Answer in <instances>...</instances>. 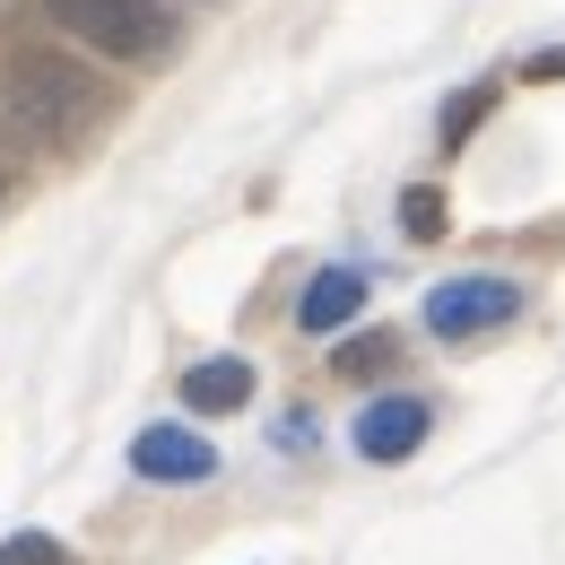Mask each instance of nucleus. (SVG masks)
I'll return each mask as SVG.
<instances>
[{
    "label": "nucleus",
    "instance_id": "1",
    "mask_svg": "<svg viewBox=\"0 0 565 565\" xmlns=\"http://www.w3.org/2000/svg\"><path fill=\"white\" fill-rule=\"evenodd\" d=\"M0 114H9L18 148H78L87 131H105L114 87L53 44H26V53L0 62Z\"/></svg>",
    "mask_w": 565,
    "mask_h": 565
},
{
    "label": "nucleus",
    "instance_id": "2",
    "mask_svg": "<svg viewBox=\"0 0 565 565\" xmlns=\"http://www.w3.org/2000/svg\"><path fill=\"white\" fill-rule=\"evenodd\" d=\"M44 18L105 62H166L174 53V9H157V0H44Z\"/></svg>",
    "mask_w": 565,
    "mask_h": 565
},
{
    "label": "nucleus",
    "instance_id": "3",
    "mask_svg": "<svg viewBox=\"0 0 565 565\" xmlns=\"http://www.w3.org/2000/svg\"><path fill=\"white\" fill-rule=\"evenodd\" d=\"M513 313H522V287L495 279V270L426 287V331H435V340H488V331H504Z\"/></svg>",
    "mask_w": 565,
    "mask_h": 565
},
{
    "label": "nucleus",
    "instance_id": "4",
    "mask_svg": "<svg viewBox=\"0 0 565 565\" xmlns=\"http://www.w3.org/2000/svg\"><path fill=\"white\" fill-rule=\"evenodd\" d=\"M131 470L157 479V488H201V479H217V444L201 426H140L131 435Z\"/></svg>",
    "mask_w": 565,
    "mask_h": 565
},
{
    "label": "nucleus",
    "instance_id": "5",
    "mask_svg": "<svg viewBox=\"0 0 565 565\" xmlns=\"http://www.w3.org/2000/svg\"><path fill=\"white\" fill-rule=\"evenodd\" d=\"M426 426H435V409H426L418 392H392V401H365L349 426V444L365 452V461H409L426 444Z\"/></svg>",
    "mask_w": 565,
    "mask_h": 565
},
{
    "label": "nucleus",
    "instance_id": "6",
    "mask_svg": "<svg viewBox=\"0 0 565 565\" xmlns=\"http://www.w3.org/2000/svg\"><path fill=\"white\" fill-rule=\"evenodd\" d=\"M356 313H365V270H322V279L296 296V322L313 331V340H331V331H349Z\"/></svg>",
    "mask_w": 565,
    "mask_h": 565
},
{
    "label": "nucleus",
    "instance_id": "7",
    "mask_svg": "<svg viewBox=\"0 0 565 565\" xmlns=\"http://www.w3.org/2000/svg\"><path fill=\"white\" fill-rule=\"evenodd\" d=\"M244 401H253V365L244 356H201L183 374V409H201V418H235Z\"/></svg>",
    "mask_w": 565,
    "mask_h": 565
},
{
    "label": "nucleus",
    "instance_id": "8",
    "mask_svg": "<svg viewBox=\"0 0 565 565\" xmlns=\"http://www.w3.org/2000/svg\"><path fill=\"white\" fill-rule=\"evenodd\" d=\"M488 105H495V87H461V96H444V122H435V131H444V148L470 140V131L488 122Z\"/></svg>",
    "mask_w": 565,
    "mask_h": 565
},
{
    "label": "nucleus",
    "instance_id": "9",
    "mask_svg": "<svg viewBox=\"0 0 565 565\" xmlns=\"http://www.w3.org/2000/svg\"><path fill=\"white\" fill-rule=\"evenodd\" d=\"M401 235H418V244L444 235V192H435V183H409V192H401Z\"/></svg>",
    "mask_w": 565,
    "mask_h": 565
},
{
    "label": "nucleus",
    "instance_id": "10",
    "mask_svg": "<svg viewBox=\"0 0 565 565\" xmlns=\"http://www.w3.org/2000/svg\"><path fill=\"white\" fill-rule=\"evenodd\" d=\"M0 565H71V548L53 531H18V540H0Z\"/></svg>",
    "mask_w": 565,
    "mask_h": 565
},
{
    "label": "nucleus",
    "instance_id": "11",
    "mask_svg": "<svg viewBox=\"0 0 565 565\" xmlns=\"http://www.w3.org/2000/svg\"><path fill=\"white\" fill-rule=\"evenodd\" d=\"M331 365H340V374H374V365H392V331H356V340H340Z\"/></svg>",
    "mask_w": 565,
    "mask_h": 565
},
{
    "label": "nucleus",
    "instance_id": "12",
    "mask_svg": "<svg viewBox=\"0 0 565 565\" xmlns=\"http://www.w3.org/2000/svg\"><path fill=\"white\" fill-rule=\"evenodd\" d=\"M522 78H565V44H557V53H531V62H522Z\"/></svg>",
    "mask_w": 565,
    "mask_h": 565
}]
</instances>
